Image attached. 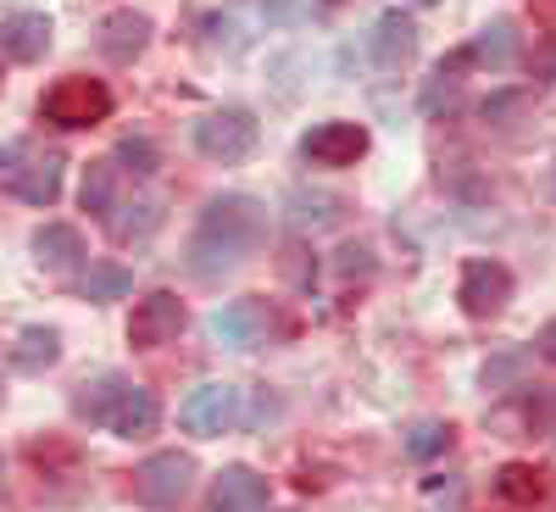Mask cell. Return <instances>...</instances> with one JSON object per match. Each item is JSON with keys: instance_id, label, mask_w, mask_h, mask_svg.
I'll list each match as a JSON object with an SVG mask.
<instances>
[{"instance_id": "1", "label": "cell", "mask_w": 556, "mask_h": 512, "mask_svg": "<svg viewBox=\"0 0 556 512\" xmlns=\"http://www.w3.org/2000/svg\"><path fill=\"white\" fill-rule=\"evenodd\" d=\"M262 246H267V207L251 196H217V201H206L195 235H190V267L201 278H212V273L240 267Z\"/></svg>"}, {"instance_id": "2", "label": "cell", "mask_w": 556, "mask_h": 512, "mask_svg": "<svg viewBox=\"0 0 556 512\" xmlns=\"http://www.w3.org/2000/svg\"><path fill=\"white\" fill-rule=\"evenodd\" d=\"M73 412L89 417V424H101V429H112V435H123V440L151 435L156 417H162V407H156V396H151L146 385H128V379H117V374L84 379L78 396H73Z\"/></svg>"}, {"instance_id": "3", "label": "cell", "mask_w": 556, "mask_h": 512, "mask_svg": "<svg viewBox=\"0 0 556 512\" xmlns=\"http://www.w3.org/2000/svg\"><path fill=\"white\" fill-rule=\"evenodd\" d=\"M62 167H67L62 151H39V146H28V139H17V146L0 151V184H7L17 201H28V207H56Z\"/></svg>"}, {"instance_id": "4", "label": "cell", "mask_w": 556, "mask_h": 512, "mask_svg": "<svg viewBox=\"0 0 556 512\" xmlns=\"http://www.w3.org/2000/svg\"><path fill=\"white\" fill-rule=\"evenodd\" d=\"M39 117L56 123V128H96V123L112 117V89L101 78H84V73L56 78L39 101Z\"/></svg>"}, {"instance_id": "5", "label": "cell", "mask_w": 556, "mask_h": 512, "mask_svg": "<svg viewBox=\"0 0 556 512\" xmlns=\"http://www.w3.org/2000/svg\"><path fill=\"white\" fill-rule=\"evenodd\" d=\"M134 490L146 507L167 512V507H184V496L195 490V457L190 451H156L139 462V474H134Z\"/></svg>"}, {"instance_id": "6", "label": "cell", "mask_w": 556, "mask_h": 512, "mask_svg": "<svg viewBox=\"0 0 556 512\" xmlns=\"http://www.w3.org/2000/svg\"><path fill=\"white\" fill-rule=\"evenodd\" d=\"M256 139H262V123L245 112V107H223V112H212V117H201L195 123V146H201V157H212V162H245L251 151H256Z\"/></svg>"}, {"instance_id": "7", "label": "cell", "mask_w": 556, "mask_h": 512, "mask_svg": "<svg viewBox=\"0 0 556 512\" xmlns=\"http://www.w3.org/2000/svg\"><path fill=\"white\" fill-rule=\"evenodd\" d=\"M184 323H190V312H184V301L173 290H151L146 301L134 307L128 317V346L134 351H162L184 335Z\"/></svg>"}, {"instance_id": "8", "label": "cell", "mask_w": 556, "mask_h": 512, "mask_svg": "<svg viewBox=\"0 0 556 512\" xmlns=\"http://www.w3.org/2000/svg\"><path fill=\"white\" fill-rule=\"evenodd\" d=\"M178 424L190 435H201V440L228 435L240 424V390L235 385H201V390H190V401L178 407Z\"/></svg>"}, {"instance_id": "9", "label": "cell", "mask_w": 556, "mask_h": 512, "mask_svg": "<svg viewBox=\"0 0 556 512\" xmlns=\"http://www.w3.org/2000/svg\"><path fill=\"white\" fill-rule=\"evenodd\" d=\"M301 157H306L312 167H356V162L367 157V128H362V123H345V117L317 123V128L301 139Z\"/></svg>"}, {"instance_id": "10", "label": "cell", "mask_w": 556, "mask_h": 512, "mask_svg": "<svg viewBox=\"0 0 556 512\" xmlns=\"http://www.w3.org/2000/svg\"><path fill=\"white\" fill-rule=\"evenodd\" d=\"M456 301H462L468 317H495L506 301H513V273H506L501 262H468V267H462Z\"/></svg>"}, {"instance_id": "11", "label": "cell", "mask_w": 556, "mask_h": 512, "mask_svg": "<svg viewBox=\"0 0 556 512\" xmlns=\"http://www.w3.org/2000/svg\"><path fill=\"white\" fill-rule=\"evenodd\" d=\"M206 335H212L217 346H228V351H251V346H262V335H267V307H262V301H228V307L212 312Z\"/></svg>"}, {"instance_id": "12", "label": "cell", "mask_w": 556, "mask_h": 512, "mask_svg": "<svg viewBox=\"0 0 556 512\" xmlns=\"http://www.w3.org/2000/svg\"><path fill=\"white\" fill-rule=\"evenodd\" d=\"M367 51H374V67L379 73H401L412 57H417V23L406 12H384L367 34Z\"/></svg>"}, {"instance_id": "13", "label": "cell", "mask_w": 556, "mask_h": 512, "mask_svg": "<svg viewBox=\"0 0 556 512\" xmlns=\"http://www.w3.org/2000/svg\"><path fill=\"white\" fill-rule=\"evenodd\" d=\"M212 512H267V479L245 469V462L223 469L212 479Z\"/></svg>"}, {"instance_id": "14", "label": "cell", "mask_w": 556, "mask_h": 512, "mask_svg": "<svg viewBox=\"0 0 556 512\" xmlns=\"http://www.w3.org/2000/svg\"><path fill=\"white\" fill-rule=\"evenodd\" d=\"M51 17L45 12H12L0 17V51H7L12 62H39L45 51H51Z\"/></svg>"}, {"instance_id": "15", "label": "cell", "mask_w": 556, "mask_h": 512, "mask_svg": "<svg viewBox=\"0 0 556 512\" xmlns=\"http://www.w3.org/2000/svg\"><path fill=\"white\" fill-rule=\"evenodd\" d=\"M518 51H523L518 23H513V17H495V23H484V28L473 34V45H468L462 57L479 62V67H513V62H518Z\"/></svg>"}, {"instance_id": "16", "label": "cell", "mask_w": 556, "mask_h": 512, "mask_svg": "<svg viewBox=\"0 0 556 512\" xmlns=\"http://www.w3.org/2000/svg\"><path fill=\"white\" fill-rule=\"evenodd\" d=\"M34 262L39 267H51V273H67L78 257H84V235L73 223H45V228H34Z\"/></svg>"}, {"instance_id": "17", "label": "cell", "mask_w": 556, "mask_h": 512, "mask_svg": "<svg viewBox=\"0 0 556 512\" xmlns=\"http://www.w3.org/2000/svg\"><path fill=\"white\" fill-rule=\"evenodd\" d=\"M151 45V17H139V12H112L101 23V51L112 62H134L139 51Z\"/></svg>"}, {"instance_id": "18", "label": "cell", "mask_w": 556, "mask_h": 512, "mask_svg": "<svg viewBox=\"0 0 556 512\" xmlns=\"http://www.w3.org/2000/svg\"><path fill=\"white\" fill-rule=\"evenodd\" d=\"M340 217H345V201L329 196V190H295L290 196V223L301 228V235L306 228H334Z\"/></svg>"}, {"instance_id": "19", "label": "cell", "mask_w": 556, "mask_h": 512, "mask_svg": "<svg viewBox=\"0 0 556 512\" xmlns=\"http://www.w3.org/2000/svg\"><path fill=\"white\" fill-rule=\"evenodd\" d=\"M56 357H62V335H56V329H45V323L23 329L17 346H12V362L23 367V374H39V367H51Z\"/></svg>"}, {"instance_id": "20", "label": "cell", "mask_w": 556, "mask_h": 512, "mask_svg": "<svg viewBox=\"0 0 556 512\" xmlns=\"http://www.w3.org/2000/svg\"><path fill=\"white\" fill-rule=\"evenodd\" d=\"M78 196H84V212L112 217V207H117V162H89Z\"/></svg>"}, {"instance_id": "21", "label": "cell", "mask_w": 556, "mask_h": 512, "mask_svg": "<svg viewBox=\"0 0 556 512\" xmlns=\"http://www.w3.org/2000/svg\"><path fill=\"white\" fill-rule=\"evenodd\" d=\"M495 490L513 501V507H534V501L545 496V474L529 469V462H506V469L495 474Z\"/></svg>"}, {"instance_id": "22", "label": "cell", "mask_w": 556, "mask_h": 512, "mask_svg": "<svg viewBox=\"0 0 556 512\" xmlns=\"http://www.w3.org/2000/svg\"><path fill=\"white\" fill-rule=\"evenodd\" d=\"M84 301H123L128 290H134V273L123 267V262H96L84 273Z\"/></svg>"}, {"instance_id": "23", "label": "cell", "mask_w": 556, "mask_h": 512, "mask_svg": "<svg viewBox=\"0 0 556 512\" xmlns=\"http://www.w3.org/2000/svg\"><path fill=\"white\" fill-rule=\"evenodd\" d=\"M451 440H456V429H451V424H440V417H429V424H417V429L406 435V451H412L417 462H429V457L451 451Z\"/></svg>"}, {"instance_id": "24", "label": "cell", "mask_w": 556, "mask_h": 512, "mask_svg": "<svg viewBox=\"0 0 556 512\" xmlns=\"http://www.w3.org/2000/svg\"><path fill=\"white\" fill-rule=\"evenodd\" d=\"M117 167H123V173H134V178H151V173L162 167V157H156V146H151V139L128 134L123 146H117Z\"/></svg>"}, {"instance_id": "25", "label": "cell", "mask_w": 556, "mask_h": 512, "mask_svg": "<svg viewBox=\"0 0 556 512\" xmlns=\"http://www.w3.org/2000/svg\"><path fill=\"white\" fill-rule=\"evenodd\" d=\"M518 112H529V89H501L484 101V123H513Z\"/></svg>"}, {"instance_id": "26", "label": "cell", "mask_w": 556, "mask_h": 512, "mask_svg": "<svg viewBox=\"0 0 556 512\" xmlns=\"http://www.w3.org/2000/svg\"><path fill=\"white\" fill-rule=\"evenodd\" d=\"M456 101H462L456 78H451V73H434V84L424 89V112H429V117H440V112H451Z\"/></svg>"}, {"instance_id": "27", "label": "cell", "mask_w": 556, "mask_h": 512, "mask_svg": "<svg viewBox=\"0 0 556 512\" xmlns=\"http://www.w3.org/2000/svg\"><path fill=\"white\" fill-rule=\"evenodd\" d=\"M529 424L534 429H556V385H534L529 390Z\"/></svg>"}, {"instance_id": "28", "label": "cell", "mask_w": 556, "mask_h": 512, "mask_svg": "<svg viewBox=\"0 0 556 512\" xmlns=\"http://www.w3.org/2000/svg\"><path fill=\"white\" fill-rule=\"evenodd\" d=\"M262 12L273 23H290V17H301V0H262Z\"/></svg>"}, {"instance_id": "29", "label": "cell", "mask_w": 556, "mask_h": 512, "mask_svg": "<svg viewBox=\"0 0 556 512\" xmlns=\"http://www.w3.org/2000/svg\"><path fill=\"white\" fill-rule=\"evenodd\" d=\"M534 351L545 357V362H556V317L545 323V329H540V340H534Z\"/></svg>"}, {"instance_id": "30", "label": "cell", "mask_w": 556, "mask_h": 512, "mask_svg": "<svg viewBox=\"0 0 556 512\" xmlns=\"http://www.w3.org/2000/svg\"><path fill=\"white\" fill-rule=\"evenodd\" d=\"M0 496H7V462H0Z\"/></svg>"}, {"instance_id": "31", "label": "cell", "mask_w": 556, "mask_h": 512, "mask_svg": "<svg viewBox=\"0 0 556 512\" xmlns=\"http://www.w3.org/2000/svg\"><path fill=\"white\" fill-rule=\"evenodd\" d=\"M406 7H434V0H406Z\"/></svg>"}, {"instance_id": "32", "label": "cell", "mask_w": 556, "mask_h": 512, "mask_svg": "<svg viewBox=\"0 0 556 512\" xmlns=\"http://www.w3.org/2000/svg\"><path fill=\"white\" fill-rule=\"evenodd\" d=\"M323 7H340V0H323Z\"/></svg>"}]
</instances>
